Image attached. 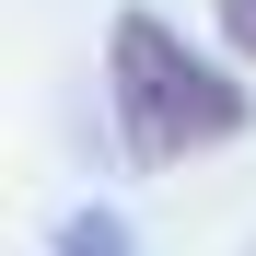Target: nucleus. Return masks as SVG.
<instances>
[{"label": "nucleus", "instance_id": "f257e3e1", "mask_svg": "<svg viewBox=\"0 0 256 256\" xmlns=\"http://www.w3.org/2000/svg\"><path fill=\"white\" fill-rule=\"evenodd\" d=\"M244 58H210L186 47L163 12H116L105 24V116H116V152L140 163V175H163V163H198L256 128V94L233 82Z\"/></svg>", "mask_w": 256, "mask_h": 256}, {"label": "nucleus", "instance_id": "f03ea898", "mask_svg": "<svg viewBox=\"0 0 256 256\" xmlns=\"http://www.w3.org/2000/svg\"><path fill=\"white\" fill-rule=\"evenodd\" d=\"M58 256H128V210L116 198H82L70 222H58Z\"/></svg>", "mask_w": 256, "mask_h": 256}, {"label": "nucleus", "instance_id": "7ed1b4c3", "mask_svg": "<svg viewBox=\"0 0 256 256\" xmlns=\"http://www.w3.org/2000/svg\"><path fill=\"white\" fill-rule=\"evenodd\" d=\"M210 24H222V47L256 70V0H210Z\"/></svg>", "mask_w": 256, "mask_h": 256}]
</instances>
